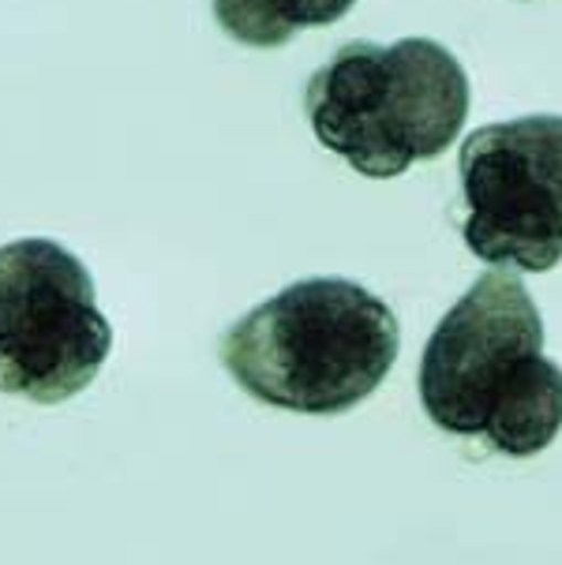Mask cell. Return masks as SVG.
<instances>
[{
    "instance_id": "2",
    "label": "cell",
    "mask_w": 562,
    "mask_h": 565,
    "mask_svg": "<svg viewBox=\"0 0 562 565\" xmlns=\"http://www.w3.org/2000/svg\"><path fill=\"white\" fill-rule=\"evenodd\" d=\"M402 326L375 292L311 277L229 326L222 363L247 397L304 416H341L383 386Z\"/></svg>"
},
{
    "instance_id": "5",
    "label": "cell",
    "mask_w": 562,
    "mask_h": 565,
    "mask_svg": "<svg viewBox=\"0 0 562 565\" xmlns=\"http://www.w3.org/2000/svg\"><path fill=\"white\" fill-rule=\"evenodd\" d=\"M465 244L488 266L548 274L562 263V117L476 128L457 154Z\"/></svg>"
},
{
    "instance_id": "6",
    "label": "cell",
    "mask_w": 562,
    "mask_h": 565,
    "mask_svg": "<svg viewBox=\"0 0 562 565\" xmlns=\"http://www.w3.org/2000/svg\"><path fill=\"white\" fill-rule=\"evenodd\" d=\"M357 0H214L222 31L252 50H278L308 26H330L352 12Z\"/></svg>"
},
{
    "instance_id": "3",
    "label": "cell",
    "mask_w": 562,
    "mask_h": 565,
    "mask_svg": "<svg viewBox=\"0 0 562 565\" xmlns=\"http://www.w3.org/2000/svg\"><path fill=\"white\" fill-rule=\"evenodd\" d=\"M304 109L330 154L390 180L454 147L469 117V75L432 38L349 42L311 75Z\"/></svg>"
},
{
    "instance_id": "1",
    "label": "cell",
    "mask_w": 562,
    "mask_h": 565,
    "mask_svg": "<svg viewBox=\"0 0 562 565\" xmlns=\"http://www.w3.org/2000/svg\"><path fill=\"white\" fill-rule=\"evenodd\" d=\"M421 405L446 435L537 457L562 430V367L518 274L488 270L443 315L421 360Z\"/></svg>"
},
{
    "instance_id": "4",
    "label": "cell",
    "mask_w": 562,
    "mask_h": 565,
    "mask_svg": "<svg viewBox=\"0 0 562 565\" xmlns=\"http://www.w3.org/2000/svg\"><path fill=\"white\" fill-rule=\"evenodd\" d=\"M113 326L68 247L26 236L0 247V394L61 405L98 379Z\"/></svg>"
}]
</instances>
